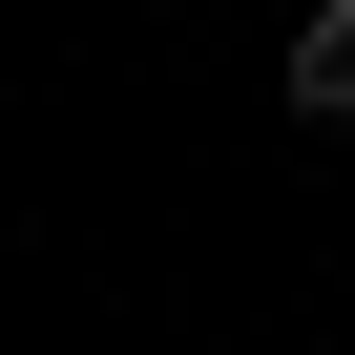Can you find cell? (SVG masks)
<instances>
[{
	"label": "cell",
	"instance_id": "1",
	"mask_svg": "<svg viewBox=\"0 0 355 355\" xmlns=\"http://www.w3.org/2000/svg\"><path fill=\"white\" fill-rule=\"evenodd\" d=\"M293 105H313V125H355V0H313V21H293Z\"/></svg>",
	"mask_w": 355,
	"mask_h": 355
}]
</instances>
